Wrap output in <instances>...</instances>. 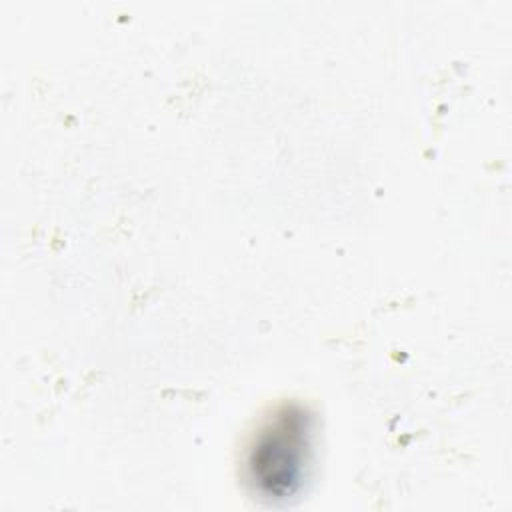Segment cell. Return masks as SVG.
I'll return each mask as SVG.
<instances>
[{
  "instance_id": "obj_1",
  "label": "cell",
  "mask_w": 512,
  "mask_h": 512,
  "mask_svg": "<svg viewBox=\"0 0 512 512\" xmlns=\"http://www.w3.org/2000/svg\"><path fill=\"white\" fill-rule=\"evenodd\" d=\"M304 434L300 424H286L280 420L276 428L266 430L260 436L258 446H254L252 468L254 478L262 482V486L270 494H286L290 486L296 482L302 460Z\"/></svg>"
}]
</instances>
